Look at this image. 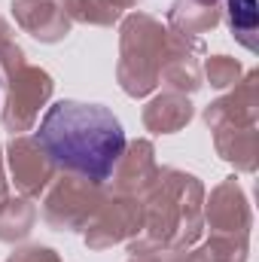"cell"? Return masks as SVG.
Returning <instances> with one entry per match:
<instances>
[{"label":"cell","mask_w":259,"mask_h":262,"mask_svg":"<svg viewBox=\"0 0 259 262\" xmlns=\"http://www.w3.org/2000/svg\"><path fill=\"white\" fill-rule=\"evenodd\" d=\"M37 143L55 165L101 183L125 152V131L107 107L55 101L37 128Z\"/></svg>","instance_id":"cell-1"},{"label":"cell","mask_w":259,"mask_h":262,"mask_svg":"<svg viewBox=\"0 0 259 262\" xmlns=\"http://www.w3.org/2000/svg\"><path fill=\"white\" fill-rule=\"evenodd\" d=\"M256 0H229V21L232 31L238 34V40L250 49H256L253 34H256Z\"/></svg>","instance_id":"cell-2"}]
</instances>
